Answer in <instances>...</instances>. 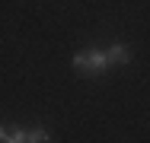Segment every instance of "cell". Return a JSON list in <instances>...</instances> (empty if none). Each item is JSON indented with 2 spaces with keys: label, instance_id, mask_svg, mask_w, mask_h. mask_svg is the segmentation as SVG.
Wrapping results in <instances>:
<instances>
[{
  "label": "cell",
  "instance_id": "6da1fadb",
  "mask_svg": "<svg viewBox=\"0 0 150 143\" xmlns=\"http://www.w3.org/2000/svg\"><path fill=\"white\" fill-rule=\"evenodd\" d=\"M74 70L83 73V76H102L109 70V60H105V51L102 48H83L74 54Z\"/></svg>",
  "mask_w": 150,
  "mask_h": 143
},
{
  "label": "cell",
  "instance_id": "7a4b0ae2",
  "mask_svg": "<svg viewBox=\"0 0 150 143\" xmlns=\"http://www.w3.org/2000/svg\"><path fill=\"white\" fill-rule=\"evenodd\" d=\"M102 51H105V60H109V67H112V64H131V60H134V51H131V48H128V45H121V41H115V45H109V48H102Z\"/></svg>",
  "mask_w": 150,
  "mask_h": 143
},
{
  "label": "cell",
  "instance_id": "3957f363",
  "mask_svg": "<svg viewBox=\"0 0 150 143\" xmlns=\"http://www.w3.org/2000/svg\"><path fill=\"white\" fill-rule=\"evenodd\" d=\"M0 143H26V127H19V124H0Z\"/></svg>",
  "mask_w": 150,
  "mask_h": 143
},
{
  "label": "cell",
  "instance_id": "277c9868",
  "mask_svg": "<svg viewBox=\"0 0 150 143\" xmlns=\"http://www.w3.org/2000/svg\"><path fill=\"white\" fill-rule=\"evenodd\" d=\"M26 143H51V134H48V127H42V124H32L29 130H26Z\"/></svg>",
  "mask_w": 150,
  "mask_h": 143
}]
</instances>
